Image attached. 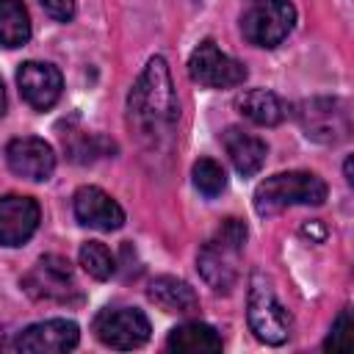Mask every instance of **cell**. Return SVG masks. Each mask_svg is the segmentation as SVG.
Wrapping results in <instances>:
<instances>
[{
	"label": "cell",
	"instance_id": "obj_1",
	"mask_svg": "<svg viewBox=\"0 0 354 354\" xmlns=\"http://www.w3.org/2000/svg\"><path fill=\"white\" fill-rule=\"evenodd\" d=\"M127 111H130V122L136 124V130L149 141H155L158 136H166L174 127L180 108H177V94H174L166 58L155 55L147 61L144 72L138 75L130 91Z\"/></svg>",
	"mask_w": 354,
	"mask_h": 354
},
{
	"label": "cell",
	"instance_id": "obj_2",
	"mask_svg": "<svg viewBox=\"0 0 354 354\" xmlns=\"http://www.w3.org/2000/svg\"><path fill=\"white\" fill-rule=\"evenodd\" d=\"M246 243V224L241 218H224L216 235L199 249V274L216 293H230L238 282V254Z\"/></svg>",
	"mask_w": 354,
	"mask_h": 354
},
{
	"label": "cell",
	"instance_id": "obj_3",
	"mask_svg": "<svg viewBox=\"0 0 354 354\" xmlns=\"http://www.w3.org/2000/svg\"><path fill=\"white\" fill-rule=\"evenodd\" d=\"M326 183L313 171H279L266 177L254 191V210L260 216L282 213L293 205H324Z\"/></svg>",
	"mask_w": 354,
	"mask_h": 354
},
{
	"label": "cell",
	"instance_id": "obj_4",
	"mask_svg": "<svg viewBox=\"0 0 354 354\" xmlns=\"http://www.w3.org/2000/svg\"><path fill=\"white\" fill-rule=\"evenodd\" d=\"M246 315H249V326L257 340H263L268 346H282L288 340L290 326H293L290 313L279 304V299L274 296V290L263 274H254L249 282Z\"/></svg>",
	"mask_w": 354,
	"mask_h": 354
},
{
	"label": "cell",
	"instance_id": "obj_5",
	"mask_svg": "<svg viewBox=\"0 0 354 354\" xmlns=\"http://www.w3.org/2000/svg\"><path fill=\"white\" fill-rule=\"evenodd\" d=\"M296 122L318 144H340L351 133L348 105L337 97H313L296 105Z\"/></svg>",
	"mask_w": 354,
	"mask_h": 354
},
{
	"label": "cell",
	"instance_id": "obj_6",
	"mask_svg": "<svg viewBox=\"0 0 354 354\" xmlns=\"http://www.w3.org/2000/svg\"><path fill=\"white\" fill-rule=\"evenodd\" d=\"M296 8L290 0H254V6L241 17V30L249 44L277 47L293 28Z\"/></svg>",
	"mask_w": 354,
	"mask_h": 354
},
{
	"label": "cell",
	"instance_id": "obj_7",
	"mask_svg": "<svg viewBox=\"0 0 354 354\" xmlns=\"http://www.w3.org/2000/svg\"><path fill=\"white\" fill-rule=\"evenodd\" d=\"M188 72L199 86H207V88H232L246 80V66L230 58L227 53H221L210 39L191 53Z\"/></svg>",
	"mask_w": 354,
	"mask_h": 354
},
{
	"label": "cell",
	"instance_id": "obj_8",
	"mask_svg": "<svg viewBox=\"0 0 354 354\" xmlns=\"http://www.w3.org/2000/svg\"><path fill=\"white\" fill-rule=\"evenodd\" d=\"M22 288L39 299V301H72L77 299V288L72 279V268L64 257L58 254H47L41 257L25 277H22Z\"/></svg>",
	"mask_w": 354,
	"mask_h": 354
},
{
	"label": "cell",
	"instance_id": "obj_9",
	"mask_svg": "<svg viewBox=\"0 0 354 354\" xmlns=\"http://www.w3.org/2000/svg\"><path fill=\"white\" fill-rule=\"evenodd\" d=\"M94 335L100 343L111 348H138L149 337V321L141 310L136 307H116V310H102L94 318Z\"/></svg>",
	"mask_w": 354,
	"mask_h": 354
},
{
	"label": "cell",
	"instance_id": "obj_10",
	"mask_svg": "<svg viewBox=\"0 0 354 354\" xmlns=\"http://www.w3.org/2000/svg\"><path fill=\"white\" fill-rule=\"evenodd\" d=\"M80 340L77 324L66 321V318H50V321H39L33 326H28L25 332H19L6 348L11 351H33V354H61L75 348Z\"/></svg>",
	"mask_w": 354,
	"mask_h": 354
},
{
	"label": "cell",
	"instance_id": "obj_11",
	"mask_svg": "<svg viewBox=\"0 0 354 354\" xmlns=\"http://www.w3.org/2000/svg\"><path fill=\"white\" fill-rule=\"evenodd\" d=\"M17 86L19 94L25 97V102L36 111H47L58 102L64 80L61 72L53 64H41V61H25L17 72Z\"/></svg>",
	"mask_w": 354,
	"mask_h": 354
},
{
	"label": "cell",
	"instance_id": "obj_12",
	"mask_svg": "<svg viewBox=\"0 0 354 354\" xmlns=\"http://www.w3.org/2000/svg\"><path fill=\"white\" fill-rule=\"evenodd\" d=\"M6 160L8 169L25 180H47L55 169V152L44 138L36 136H25V138H14L6 147Z\"/></svg>",
	"mask_w": 354,
	"mask_h": 354
},
{
	"label": "cell",
	"instance_id": "obj_13",
	"mask_svg": "<svg viewBox=\"0 0 354 354\" xmlns=\"http://www.w3.org/2000/svg\"><path fill=\"white\" fill-rule=\"evenodd\" d=\"M39 227V205L30 196H0V243L22 246Z\"/></svg>",
	"mask_w": 354,
	"mask_h": 354
},
{
	"label": "cell",
	"instance_id": "obj_14",
	"mask_svg": "<svg viewBox=\"0 0 354 354\" xmlns=\"http://www.w3.org/2000/svg\"><path fill=\"white\" fill-rule=\"evenodd\" d=\"M75 216L83 227L91 230H119L124 224V210L119 207L116 199H111L102 188L97 185H83L75 194Z\"/></svg>",
	"mask_w": 354,
	"mask_h": 354
},
{
	"label": "cell",
	"instance_id": "obj_15",
	"mask_svg": "<svg viewBox=\"0 0 354 354\" xmlns=\"http://www.w3.org/2000/svg\"><path fill=\"white\" fill-rule=\"evenodd\" d=\"M221 141H224V149H227V155H230V160L241 177H252L263 169L266 155H268L266 141H260L257 136H252L241 127H227L221 133Z\"/></svg>",
	"mask_w": 354,
	"mask_h": 354
},
{
	"label": "cell",
	"instance_id": "obj_16",
	"mask_svg": "<svg viewBox=\"0 0 354 354\" xmlns=\"http://www.w3.org/2000/svg\"><path fill=\"white\" fill-rule=\"evenodd\" d=\"M235 108L249 122L263 124V127H274L288 116V105L268 88H249V91L238 94L235 97Z\"/></svg>",
	"mask_w": 354,
	"mask_h": 354
},
{
	"label": "cell",
	"instance_id": "obj_17",
	"mask_svg": "<svg viewBox=\"0 0 354 354\" xmlns=\"http://www.w3.org/2000/svg\"><path fill=\"white\" fill-rule=\"evenodd\" d=\"M147 296H149V301H155L166 313H194L199 307V299H196L194 288L183 279H174V277L152 279Z\"/></svg>",
	"mask_w": 354,
	"mask_h": 354
},
{
	"label": "cell",
	"instance_id": "obj_18",
	"mask_svg": "<svg viewBox=\"0 0 354 354\" xmlns=\"http://www.w3.org/2000/svg\"><path fill=\"white\" fill-rule=\"evenodd\" d=\"M166 346L171 351H185V354H196V351H221V337L216 335L213 326L199 324V321H188L183 326H174Z\"/></svg>",
	"mask_w": 354,
	"mask_h": 354
},
{
	"label": "cell",
	"instance_id": "obj_19",
	"mask_svg": "<svg viewBox=\"0 0 354 354\" xmlns=\"http://www.w3.org/2000/svg\"><path fill=\"white\" fill-rule=\"evenodd\" d=\"M30 39V17L22 0H0V44L22 47Z\"/></svg>",
	"mask_w": 354,
	"mask_h": 354
},
{
	"label": "cell",
	"instance_id": "obj_20",
	"mask_svg": "<svg viewBox=\"0 0 354 354\" xmlns=\"http://www.w3.org/2000/svg\"><path fill=\"white\" fill-rule=\"evenodd\" d=\"M80 266H83V271H86L88 277H94V279H108V277L116 271L113 254H111L108 246L100 243V241H88V243L80 246Z\"/></svg>",
	"mask_w": 354,
	"mask_h": 354
},
{
	"label": "cell",
	"instance_id": "obj_21",
	"mask_svg": "<svg viewBox=\"0 0 354 354\" xmlns=\"http://www.w3.org/2000/svg\"><path fill=\"white\" fill-rule=\"evenodd\" d=\"M191 174H194L196 191L205 194V196H218L227 188V174H224V169L213 158H199L194 163V171Z\"/></svg>",
	"mask_w": 354,
	"mask_h": 354
},
{
	"label": "cell",
	"instance_id": "obj_22",
	"mask_svg": "<svg viewBox=\"0 0 354 354\" xmlns=\"http://www.w3.org/2000/svg\"><path fill=\"white\" fill-rule=\"evenodd\" d=\"M69 158L75 163H88L97 158H105V152H113V141H105L102 136H80L66 144Z\"/></svg>",
	"mask_w": 354,
	"mask_h": 354
},
{
	"label": "cell",
	"instance_id": "obj_23",
	"mask_svg": "<svg viewBox=\"0 0 354 354\" xmlns=\"http://www.w3.org/2000/svg\"><path fill=\"white\" fill-rule=\"evenodd\" d=\"M324 348L326 351H348L351 348V315H348V310H343L337 315V321L332 324V332L324 340Z\"/></svg>",
	"mask_w": 354,
	"mask_h": 354
},
{
	"label": "cell",
	"instance_id": "obj_24",
	"mask_svg": "<svg viewBox=\"0 0 354 354\" xmlns=\"http://www.w3.org/2000/svg\"><path fill=\"white\" fill-rule=\"evenodd\" d=\"M39 3L58 22H69L75 17V0H39Z\"/></svg>",
	"mask_w": 354,
	"mask_h": 354
},
{
	"label": "cell",
	"instance_id": "obj_25",
	"mask_svg": "<svg viewBox=\"0 0 354 354\" xmlns=\"http://www.w3.org/2000/svg\"><path fill=\"white\" fill-rule=\"evenodd\" d=\"M301 232H304V235H315L318 241L324 238V230H321V227H318L315 221H313V224H304V230H301Z\"/></svg>",
	"mask_w": 354,
	"mask_h": 354
},
{
	"label": "cell",
	"instance_id": "obj_26",
	"mask_svg": "<svg viewBox=\"0 0 354 354\" xmlns=\"http://www.w3.org/2000/svg\"><path fill=\"white\" fill-rule=\"evenodd\" d=\"M6 113V88H3V80H0V116Z\"/></svg>",
	"mask_w": 354,
	"mask_h": 354
},
{
	"label": "cell",
	"instance_id": "obj_27",
	"mask_svg": "<svg viewBox=\"0 0 354 354\" xmlns=\"http://www.w3.org/2000/svg\"><path fill=\"white\" fill-rule=\"evenodd\" d=\"M351 180H354V177H351V158H348V160H346V183H351Z\"/></svg>",
	"mask_w": 354,
	"mask_h": 354
}]
</instances>
